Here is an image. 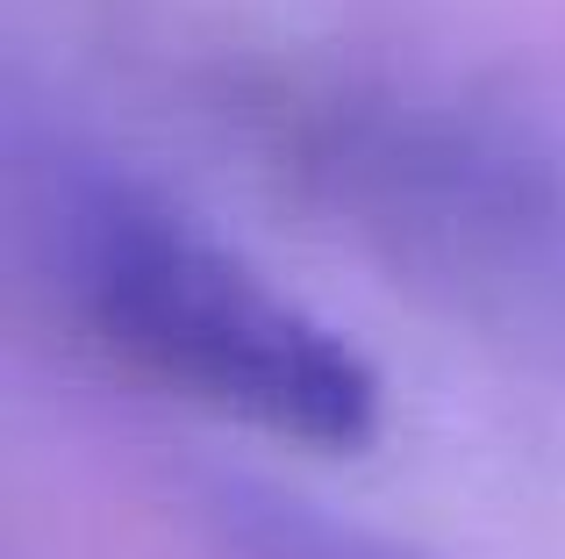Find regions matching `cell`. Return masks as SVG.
<instances>
[{
  "label": "cell",
  "mask_w": 565,
  "mask_h": 559,
  "mask_svg": "<svg viewBox=\"0 0 565 559\" xmlns=\"http://www.w3.org/2000/svg\"><path fill=\"white\" fill-rule=\"evenodd\" d=\"M29 215L51 287L129 373L287 445L359 452L380 437L373 359L151 180L57 158Z\"/></svg>",
  "instance_id": "cell-1"
}]
</instances>
